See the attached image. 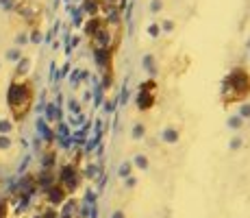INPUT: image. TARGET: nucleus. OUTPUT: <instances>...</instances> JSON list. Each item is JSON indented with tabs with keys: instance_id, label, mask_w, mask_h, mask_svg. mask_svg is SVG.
Returning a JSON list of instances; mask_svg holds the SVG:
<instances>
[{
	"instance_id": "f257e3e1",
	"label": "nucleus",
	"mask_w": 250,
	"mask_h": 218,
	"mask_svg": "<svg viewBox=\"0 0 250 218\" xmlns=\"http://www.w3.org/2000/svg\"><path fill=\"white\" fill-rule=\"evenodd\" d=\"M33 100H35V90H33V83L26 79H13L9 83L7 90V105L11 109L13 120H24L26 114L33 107Z\"/></svg>"
},
{
	"instance_id": "f03ea898",
	"label": "nucleus",
	"mask_w": 250,
	"mask_h": 218,
	"mask_svg": "<svg viewBox=\"0 0 250 218\" xmlns=\"http://www.w3.org/2000/svg\"><path fill=\"white\" fill-rule=\"evenodd\" d=\"M233 92V96L229 98V103H233V100H242L244 96H248L250 92V76L248 72L244 70V68H237V70L233 72V74L227 79V85H224V98Z\"/></svg>"
},
{
	"instance_id": "7ed1b4c3",
	"label": "nucleus",
	"mask_w": 250,
	"mask_h": 218,
	"mask_svg": "<svg viewBox=\"0 0 250 218\" xmlns=\"http://www.w3.org/2000/svg\"><path fill=\"white\" fill-rule=\"evenodd\" d=\"M155 90H157V83L155 81H146L139 90V98H137V105L139 109H150L155 105Z\"/></svg>"
},
{
	"instance_id": "20e7f679",
	"label": "nucleus",
	"mask_w": 250,
	"mask_h": 218,
	"mask_svg": "<svg viewBox=\"0 0 250 218\" xmlns=\"http://www.w3.org/2000/svg\"><path fill=\"white\" fill-rule=\"evenodd\" d=\"M16 11H18V16H20V18H24V20H28V22H33L35 18H40L42 7H40V4H35V2H31V0H24V2H18L16 4Z\"/></svg>"
},
{
	"instance_id": "39448f33",
	"label": "nucleus",
	"mask_w": 250,
	"mask_h": 218,
	"mask_svg": "<svg viewBox=\"0 0 250 218\" xmlns=\"http://www.w3.org/2000/svg\"><path fill=\"white\" fill-rule=\"evenodd\" d=\"M28 70H31V59H28V57H22L16 66V79H24V76L28 74Z\"/></svg>"
},
{
	"instance_id": "423d86ee",
	"label": "nucleus",
	"mask_w": 250,
	"mask_h": 218,
	"mask_svg": "<svg viewBox=\"0 0 250 218\" xmlns=\"http://www.w3.org/2000/svg\"><path fill=\"white\" fill-rule=\"evenodd\" d=\"M7 59H9V61H20V59H22V52L18 50V48H11V50L7 52Z\"/></svg>"
},
{
	"instance_id": "0eeeda50",
	"label": "nucleus",
	"mask_w": 250,
	"mask_h": 218,
	"mask_svg": "<svg viewBox=\"0 0 250 218\" xmlns=\"http://www.w3.org/2000/svg\"><path fill=\"white\" fill-rule=\"evenodd\" d=\"M13 129V124H11V120H0V133H4V135H7L9 133V131H11Z\"/></svg>"
},
{
	"instance_id": "6e6552de",
	"label": "nucleus",
	"mask_w": 250,
	"mask_h": 218,
	"mask_svg": "<svg viewBox=\"0 0 250 218\" xmlns=\"http://www.w3.org/2000/svg\"><path fill=\"white\" fill-rule=\"evenodd\" d=\"M11 146V140H9V135H0V148H9Z\"/></svg>"
},
{
	"instance_id": "1a4fd4ad",
	"label": "nucleus",
	"mask_w": 250,
	"mask_h": 218,
	"mask_svg": "<svg viewBox=\"0 0 250 218\" xmlns=\"http://www.w3.org/2000/svg\"><path fill=\"white\" fill-rule=\"evenodd\" d=\"M28 42V37H26V33H20V35L16 37V44H26Z\"/></svg>"
},
{
	"instance_id": "9d476101",
	"label": "nucleus",
	"mask_w": 250,
	"mask_h": 218,
	"mask_svg": "<svg viewBox=\"0 0 250 218\" xmlns=\"http://www.w3.org/2000/svg\"><path fill=\"white\" fill-rule=\"evenodd\" d=\"M40 40H42L40 31H33V35H31V42H40Z\"/></svg>"
},
{
	"instance_id": "9b49d317",
	"label": "nucleus",
	"mask_w": 250,
	"mask_h": 218,
	"mask_svg": "<svg viewBox=\"0 0 250 218\" xmlns=\"http://www.w3.org/2000/svg\"><path fill=\"white\" fill-rule=\"evenodd\" d=\"M0 4L2 7H11V0H0Z\"/></svg>"
},
{
	"instance_id": "f8f14e48",
	"label": "nucleus",
	"mask_w": 250,
	"mask_h": 218,
	"mask_svg": "<svg viewBox=\"0 0 250 218\" xmlns=\"http://www.w3.org/2000/svg\"><path fill=\"white\" fill-rule=\"evenodd\" d=\"M104 2H107V4H113V2H118V0H104Z\"/></svg>"
}]
</instances>
